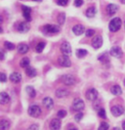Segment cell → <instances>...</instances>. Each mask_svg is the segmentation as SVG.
<instances>
[{
  "label": "cell",
  "mask_w": 125,
  "mask_h": 130,
  "mask_svg": "<svg viewBox=\"0 0 125 130\" xmlns=\"http://www.w3.org/2000/svg\"><path fill=\"white\" fill-rule=\"evenodd\" d=\"M121 25H122V22L120 18H113V19L110 22V25H109V28L112 32H116L117 30L120 29L121 27Z\"/></svg>",
  "instance_id": "6da1fadb"
},
{
  "label": "cell",
  "mask_w": 125,
  "mask_h": 130,
  "mask_svg": "<svg viewBox=\"0 0 125 130\" xmlns=\"http://www.w3.org/2000/svg\"><path fill=\"white\" fill-rule=\"evenodd\" d=\"M28 115L31 117H38L41 115V109L37 105H32L28 108Z\"/></svg>",
  "instance_id": "7a4b0ae2"
},
{
  "label": "cell",
  "mask_w": 125,
  "mask_h": 130,
  "mask_svg": "<svg viewBox=\"0 0 125 130\" xmlns=\"http://www.w3.org/2000/svg\"><path fill=\"white\" fill-rule=\"evenodd\" d=\"M58 63L61 67H64V68H69L72 66V62L68 58V56H66V55L60 56L58 59Z\"/></svg>",
  "instance_id": "3957f363"
},
{
  "label": "cell",
  "mask_w": 125,
  "mask_h": 130,
  "mask_svg": "<svg viewBox=\"0 0 125 130\" xmlns=\"http://www.w3.org/2000/svg\"><path fill=\"white\" fill-rule=\"evenodd\" d=\"M98 95H99V93H98V91H97L95 88H91V89H89L88 91L86 92V94H85L86 99H87V100H89V101H92V102H95V101L97 100Z\"/></svg>",
  "instance_id": "277c9868"
},
{
  "label": "cell",
  "mask_w": 125,
  "mask_h": 130,
  "mask_svg": "<svg viewBox=\"0 0 125 130\" xmlns=\"http://www.w3.org/2000/svg\"><path fill=\"white\" fill-rule=\"evenodd\" d=\"M62 80H63L64 84L68 85V86H72V85H74L76 83L75 77L73 75H70V74H65V75H63Z\"/></svg>",
  "instance_id": "5b68a950"
},
{
  "label": "cell",
  "mask_w": 125,
  "mask_h": 130,
  "mask_svg": "<svg viewBox=\"0 0 125 130\" xmlns=\"http://www.w3.org/2000/svg\"><path fill=\"white\" fill-rule=\"evenodd\" d=\"M43 30L45 33L49 34H55L60 31V27L58 26H53V25H46L43 26Z\"/></svg>",
  "instance_id": "8992f818"
},
{
  "label": "cell",
  "mask_w": 125,
  "mask_h": 130,
  "mask_svg": "<svg viewBox=\"0 0 125 130\" xmlns=\"http://www.w3.org/2000/svg\"><path fill=\"white\" fill-rule=\"evenodd\" d=\"M73 111H78V112L82 111L84 109V102H83V100H81V99H75L73 101Z\"/></svg>",
  "instance_id": "52a82bcc"
},
{
  "label": "cell",
  "mask_w": 125,
  "mask_h": 130,
  "mask_svg": "<svg viewBox=\"0 0 125 130\" xmlns=\"http://www.w3.org/2000/svg\"><path fill=\"white\" fill-rule=\"evenodd\" d=\"M61 51L64 55H66V56H69L72 54V46L70 44L67 42V41H65L62 43L61 45Z\"/></svg>",
  "instance_id": "ba28073f"
},
{
  "label": "cell",
  "mask_w": 125,
  "mask_h": 130,
  "mask_svg": "<svg viewBox=\"0 0 125 130\" xmlns=\"http://www.w3.org/2000/svg\"><path fill=\"white\" fill-rule=\"evenodd\" d=\"M111 111H112V116H114V117H120L121 115H123L124 109H123V107H121V106H119V105H116V106L112 107Z\"/></svg>",
  "instance_id": "9c48e42d"
},
{
  "label": "cell",
  "mask_w": 125,
  "mask_h": 130,
  "mask_svg": "<svg viewBox=\"0 0 125 130\" xmlns=\"http://www.w3.org/2000/svg\"><path fill=\"white\" fill-rule=\"evenodd\" d=\"M111 55L113 56L114 58H121L122 55H123V52L121 50V48L118 47V46H113L112 49H111Z\"/></svg>",
  "instance_id": "30bf717a"
},
{
  "label": "cell",
  "mask_w": 125,
  "mask_h": 130,
  "mask_svg": "<svg viewBox=\"0 0 125 130\" xmlns=\"http://www.w3.org/2000/svg\"><path fill=\"white\" fill-rule=\"evenodd\" d=\"M102 45H103V38H102V36H100V35L95 36L92 40L93 47L95 49H99L100 47H102Z\"/></svg>",
  "instance_id": "8fae6325"
},
{
  "label": "cell",
  "mask_w": 125,
  "mask_h": 130,
  "mask_svg": "<svg viewBox=\"0 0 125 130\" xmlns=\"http://www.w3.org/2000/svg\"><path fill=\"white\" fill-rule=\"evenodd\" d=\"M22 10H23V15L25 19L26 20V22H29L31 20V9L27 6H23Z\"/></svg>",
  "instance_id": "7c38bea8"
},
{
  "label": "cell",
  "mask_w": 125,
  "mask_h": 130,
  "mask_svg": "<svg viewBox=\"0 0 125 130\" xmlns=\"http://www.w3.org/2000/svg\"><path fill=\"white\" fill-rule=\"evenodd\" d=\"M29 28H30V26H29V24H28L27 22H23V23H20V24H19V26H18V30L22 33L27 32V31L29 30Z\"/></svg>",
  "instance_id": "4fadbf2b"
},
{
  "label": "cell",
  "mask_w": 125,
  "mask_h": 130,
  "mask_svg": "<svg viewBox=\"0 0 125 130\" xmlns=\"http://www.w3.org/2000/svg\"><path fill=\"white\" fill-rule=\"evenodd\" d=\"M118 8L119 7L117 5H115V4H109L106 6V13H108V15H110V16L115 15L116 12L118 11Z\"/></svg>",
  "instance_id": "5bb4252c"
},
{
  "label": "cell",
  "mask_w": 125,
  "mask_h": 130,
  "mask_svg": "<svg viewBox=\"0 0 125 130\" xmlns=\"http://www.w3.org/2000/svg\"><path fill=\"white\" fill-rule=\"evenodd\" d=\"M69 95V91L66 90L65 88H60L56 91V97L59 98V99H63V98H66Z\"/></svg>",
  "instance_id": "9a60e30c"
},
{
  "label": "cell",
  "mask_w": 125,
  "mask_h": 130,
  "mask_svg": "<svg viewBox=\"0 0 125 130\" xmlns=\"http://www.w3.org/2000/svg\"><path fill=\"white\" fill-rule=\"evenodd\" d=\"M61 128V120L60 118H53L50 122V129L51 130H60Z\"/></svg>",
  "instance_id": "2e32d148"
},
{
  "label": "cell",
  "mask_w": 125,
  "mask_h": 130,
  "mask_svg": "<svg viewBox=\"0 0 125 130\" xmlns=\"http://www.w3.org/2000/svg\"><path fill=\"white\" fill-rule=\"evenodd\" d=\"M42 104H43V106H44L46 109L50 110V109H52L53 107H54V101H53L52 98L45 97L43 99V101H42Z\"/></svg>",
  "instance_id": "e0dca14e"
},
{
  "label": "cell",
  "mask_w": 125,
  "mask_h": 130,
  "mask_svg": "<svg viewBox=\"0 0 125 130\" xmlns=\"http://www.w3.org/2000/svg\"><path fill=\"white\" fill-rule=\"evenodd\" d=\"M73 31L75 35H81L85 32V28L84 26H81V25H75V26L73 27Z\"/></svg>",
  "instance_id": "ac0fdd59"
},
{
  "label": "cell",
  "mask_w": 125,
  "mask_h": 130,
  "mask_svg": "<svg viewBox=\"0 0 125 130\" xmlns=\"http://www.w3.org/2000/svg\"><path fill=\"white\" fill-rule=\"evenodd\" d=\"M9 78L13 83H19L22 80V74L20 72H13V73H11Z\"/></svg>",
  "instance_id": "d6986e66"
},
{
  "label": "cell",
  "mask_w": 125,
  "mask_h": 130,
  "mask_svg": "<svg viewBox=\"0 0 125 130\" xmlns=\"http://www.w3.org/2000/svg\"><path fill=\"white\" fill-rule=\"evenodd\" d=\"M11 127V122L8 119H1L0 121V130H9Z\"/></svg>",
  "instance_id": "ffe728a7"
},
{
  "label": "cell",
  "mask_w": 125,
  "mask_h": 130,
  "mask_svg": "<svg viewBox=\"0 0 125 130\" xmlns=\"http://www.w3.org/2000/svg\"><path fill=\"white\" fill-rule=\"evenodd\" d=\"M9 102H10L9 95L7 93H5V92H2L0 94V103H1V105H7L9 104Z\"/></svg>",
  "instance_id": "44dd1931"
},
{
  "label": "cell",
  "mask_w": 125,
  "mask_h": 130,
  "mask_svg": "<svg viewBox=\"0 0 125 130\" xmlns=\"http://www.w3.org/2000/svg\"><path fill=\"white\" fill-rule=\"evenodd\" d=\"M97 13V9L95 8V7H90V8H88L87 9V11H86V16L88 17V18H93L95 15Z\"/></svg>",
  "instance_id": "7402d4cb"
},
{
  "label": "cell",
  "mask_w": 125,
  "mask_h": 130,
  "mask_svg": "<svg viewBox=\"0 0 125 130\" xmlns=\"http://www.w3.org/2000/svg\"><path fill=\"white\" fill-rule=\"evenodd\" d=\"M29 50V47L26 44H20L18 46V51L20 54H26Z\"/></svg>",
  "instance_id": "603a6c76"
},
{
  "label": "cell",
  "mask_w": 125,
  "mask_h": 130,
  "mask_svg": "<svg viewBox=\"0 0 125 130\" xmlns=\"http://www.w3.org/2000/svg\"><path fill=\"white\" fill-rule=\"evenodd\" d=\"M111 91H112L113 95H120L122 93V89H121V87L119 85H113L112 87V89H111Z\"/></svg>",
  "instance_id": "cb8c5ba5"
},
{
  "label": "cell",
  "mask_w": 125,
  "mask_h": 130,
  "mask_svg": "<svg viewBox=\"0 0 125 130\" xmlns=\"http://www.w3.org/2000/svg\"><path fill=\"white\" fill-rule=\"evenodd\" d=\"M26 93L28 94L29 97L34 98L35 96H36V91H35V89L33 88L32 86H26Z\"/></svg>",
  "instance_id": "d4e9b609"
},
{
  "label": "cell",
  "mask_w": 125,
  "mask_h": 130,
  "mask_svg": "<svg viewBox=\"0 0 125 130\" xmlns=\"http://www.w3.org/2000/svg\"><path fill=\"white\" fill-rule=\"evenodd\" d=\"M26 75L29 76V77H34V76H36V74H37L35 69H33V68H26Z\"/></svg>",
  "instance_id": "484cf974"
},
{
  "label": "cell",
  "mask_w": 125,
  "mask_h": 130,
  "mask_svg": "<svg viewBox=\"0 0 125 130\" xmlns=\"http://www.w3.org/2000/svg\"><path fill=\"white\" fill-rule=\"evenodd\" d=\"M29 64H30V61L28 58H23L20 62V66L22 68H28Z\"/></svg>",
  "instance_id": "4316f807"
},
{
  "label": "cell",
  "mask_w": 125,
  "mask_h": 130,
  "mask_svg": "<svg viewBox=\"0 0 125 130\" xmlns=\"http://www.w3.org/2000/svg\"><path fill=\"white\" fill-rule=\"evenodd\" d=\"M87 54H88L87 50H84V49H77L76 50V56L78 58H83V57H85Z\"/></svg>",
  "instance_id": "83f0119b"
},
{
  "label": "cell",
  "mask_w": 125,
  "mask_h": 130,
  "mask_svg": "<svg viewBox=\"0 0 125 130\" xmlns=\"http://www.w3.org/2000/svg\"><path fill=\"white\" fill-rule=\"evenodd\" d=\"M45 42H39L37 45H36V48H35V50H36V52L37 53H41L43 50H44V48H45Z\"/></svg>",
  "instance_id": "f1b7e54d"
},
{
  "label": "cell",
  "mask_w": 125,
  "mask_h": 130,
  "mask_svg": "<svg viewBox=\"0 0 125 130\" xmlns=\"http://www.w3.org/2000/svg\"><path fill=\"white\" fill-rule=\"evenodd\" d=\"M98 59H99V61H101V62H102V63H104V64L109 63V61H110V59H109V55H106V53L103 54L102 56H100Z\"/></svg>",
  "instance_id": "f546056e"
},
{
  "label": "cell",
  "mask_w": 125,
  "mask_h": 130,
  "mask_svg": "<svg viewBox=\"0 0 125 130\" xmlns=\"http://www.w3.org/2000/svg\"><path fill=\"white\" fill-rule=\"evenodd\" d=\"M65 21H66V14L65 13L59 14V16H58V23H59L60 25H63L65 23Z\"/></svg>",
  "instance_id": "4dcf8cb0"
},
{
  "label": "cell",
  "mask_w": 125,
  "mask_h": 130,
  "mask_svg": "<svg viewBox=\"0 0 125 130\" xmlns=\"http://www.w3.org/2000/svg\"><path fill=\"white\" fill-rule=\"evenodd\" d=\"M4 47L6 48L7 50H9V51L15 49V45H14L13 43H11V42H8V41H5V42H4Z\"/></svg>",
  "instance_id": "1f68e13d"
},
{
  "label": "cell",
  "mask_w": 125,
  "mask_h": 130,
  "mask_svg": "<svg viewBox=\"0 0 125 130\" xmlns=\"http://www.w3.org/2000/svg\"><path fill=\"white\" fill-rule=\"evenodd\" d=\"M98 116L100 117H102V118H106V113H105V109L100 108L99 110H98Z\"/></svg>",
  "instance_id": "d6a6232c"
},
{
  "label": "cell",
  "mask_w": 125,
  "mask_h": 130,
  "mask_svg": "<svg viewBox=\"0 0 125 130\" xmlns=\"http://www.w3.org/2000/svg\"><path fill=\"white\" fill-rule=\"evenodd\" d=\"M57 117H58V118H64V117H66V111H65V110H61V111H58Z\"/></svg>",
  "instance_id": "836d02e7"
},
{
  "label": "cell",
  "mask_w": 125,
  "mask_h": 130,
  "mask_svg": "<svg viewBox=\"0 0 125 130\" xmlns=\"http://www.w3.org/2000/svg\"><path fill=\"white\" fill-rule=\"evenodd\" d=\"M109 127H110V125L106 123V122H102V123L100 124L98 130H108Z\"/></svg>",
  "instance_id": "e575fe53"
},
{
  "label": "cell",
  "mask_w": 125,
  "mask_h": 130,
  "mask_svg": "<svg viewBox=\"0 0 125 130\" xmlns=\"http://www.w3.org/2000/svg\"><path fill=\"white\" fill-rule=\"evenodd\" d=\"M68 3V0H57V4L60 6H66Z\"/></svg>",
  "instance_id": "d590c367"
},
{
  "label": "cell",
  "mask_w": 125,
  "mask_h": 130,
  "mask_svg": "<svg viewBox=\"0 0 125 130\" xmlns=\"http://www.w3.org/2000/svg\"><path fill=\"white\" fill-rule=\"evenodd\" d=\"M85 34H86V36L87 37H91V36H93L94 34H95V31H94V29H87L85 31Z\"/></svg>",
  "instance_id": "8d00e7d4"
},
{
  "label": "cell",
  "mask_w": 125,
  "mask_h": 130,
  "mask_svg": "<svg viewBox=\"0 0 125 130\" xmlns=\"http://www.w3.org/2000/svg\"><path fill=\"white\" fill-rule=\"evenodd\" d=\"M82 117H83V113H82L81 111H79L78 113L74 117V118H75V120H76V121H80V120L82 119Z\"/></svg>",
  "instance_id": "74e56055"
},
{
  "label": "cell",
  "mask_w": 125,
  "mask_h": 130,
  "mask_svg": "<svg viewBox=\"0 0 125 130\" xmlns=\"http://www.w3.org/2000/svg\"><path fill=\"white\" fill-rule=\"evenodd\" d=\"M27 130H39V126H38V124H31L28 128H27Z\"/></svg>",
  "instance_id": "f35d334b"
},
{
  "label": "cell",
  "mask_w": 125,
  "mask_h": 130,
  "mask_svg": "<svg viewBox=\"0 0 125 130\" xmlns=\"http://www.w3.org/2000/svg\"><path fill=\"white\" fill-rule=\"evenodd\" d=\"M83 5V0H74V6L80 7Z\"/></svg>",
  "instance_id": "ab89813d"
},
{
  "label": "cell",
  "mask_w": 125,
  "mask_h": 130,
  "mask_svg": "<svg viewBox=\"0 0 125 130\" xmlns=\"http://www.w3.org/2000/svg\"><path fill=\"white\" fill-rule=\"evenodd\" d=\"M7 80V76L4 72H1V75H0V81L1 82H5Z\"/></svg>",
  "instance_id": "60d3db41"
},
{
  "label": "cell",
  "mask_w": 125,
  "mask_h": 130,
  "mask_svg": "<svg viewBox=\"0 0 125 130\" xmlns=\"http://www.w3.org/2000/svg\"><path fill=\"white\" fill-rule=\"evenodd\" d=\"M0 60H1V61L4 60V51H3V50L0 51Z\"/></svg>",
  "instance_id": "b9f144b4"
},
{
  "label": "cell",
  "mask_w": 125,
  "mask_h": 130,
  "mask_svg": "<svg viewBox=\"0 0 125 130\" xmlns=\"http://www.w3.org/2000/svg\"><path fill=\"white\" fill-rule=\"evenodd\" d=\"M122 128L123 130H125V121H123V123H122Z\"/></svg>",
  "instance_id": "7bdbcfd3"
},
{
  "label": "cell",
  "mask_w": 125,
  "mask_h": 130,
  "mask_svg": "<svg viewBox=\"0 0 125 130\" xmlns=\"http://www.w3.org/2000/svg\"><path fill=\"white\" fill-rule=\"evenodd\" d=\"M120 2H121L122 4H125V0H120Z\"/></svg>",
  "instance_id": "ee69618b"
},
{
  "label": "cell",
  "mask_w": 125,
  "mask_h": 130,
  "mask_svg": "<svg viewBox=\"0 0 125 130\" xmlns=\"http://www.w3.org/2000/svg\"><path fill=\"white\" fill-rule=\"evenodd\" d=\"M112 130H120V129H119L118 127H114V128H113Z\"/></svg>",
  "instance_id": "f6af8a7d"
},
{
  "label": "cell",
  "mask_w": 125,
  "mask_h": 130,
  "mask_svg": "<svg viewBox=\"0 0 125 130\" xmlns=\"http://www.w3.org/2000/svg\"><path fill=\"white\" fill-rule=\"evenodd\" d=\"M33 1H35V2H41L42 0H33Z\"/></svg>",
  "instance_id": "bcb514c9"
},
{
  "label": "cell",
  "mask_w": 125,
  "mask_h": 130,
  "mask_svg": "<svg viewBox=\"0 0 125 130\" xmlns=\"http://www.w3.org/2000/svg\"><path fill=\"white\" fill-rule=\"evenodd\" d=\"M70 130H77V129H76V128H72Z\"/></svg>",
  "instance_id": "7dc6e473"
},
{
  "label": "cell",
  "mask_w": 125,
  "mask_h": 130,
  "mask_svg": "<svg viewBox=\"0 0 125 130\" xmlns=\"http://www.w3.org/2000/svg\"><path fill=\"white\" fill-rule=\"evenodd\" d=\"M124 84H125V79H124Z\"/></svg>",
  "instance_id": "c3c4849f"
},
{
  "label": "cell",
  "mask_w": 125,
  "mask_h": 130,
  "mask_svg": "<svg viewBox=\"0 0 125 130\" xmlns=\"http://www.w3.org/2000/svg\"><path fill=\"white\" fill-rule=\"evenodd\" d=\"M124 26H125V23H124Z\"/></svg>",
  "instance_id": "681fc988"
}]
</instances>
